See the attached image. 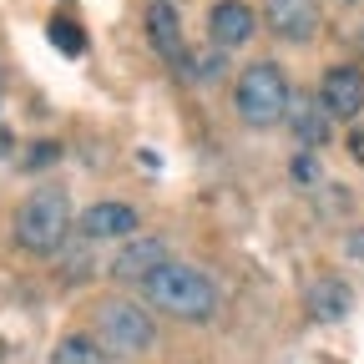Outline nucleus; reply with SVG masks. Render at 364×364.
I'll use <instances>...</instances> for the list:
<instances>
[{"label":"nucleus","instance_id":"a211bd4d","mask_svg":"<svg viewBox=\"0 0 364 364\" xmlns=\"http://www.w3.org/2000/svg\"><path fill=\"white\" fill-rule=\"evenodd\" d=\"M354 157H359V162H364V132H359V136H354Z\"/></svg>","mask_w":364,"mask_h":364},{"label":"nucleus","instance_id":"f257e3e1","mask_svg":"<svg viewBox=\"0 0 364 364\" xmlns=\"http://www.w3.org/2000/svg\"><path fill=\"white\" fill-rule=\"evenodd\" d=\"M142 289H147L152 309H162L167 318H182V324H203V318L218 314V284L203 268H193V263L167 258Z\"/></svg>","mask_w":364,"mask_h":364},{"label":"nucleus","instance_id":"ddd939ff","mask_svg":"<svg viewBox=\"0 0 364 364\" xmlns=\"http://www.w3.org/2000/svg\"><path fill=\"white\" fill-rule=\"evenodd\" d=\"M51 364H112V354L91 339V334H66V339L51 349Z\"/></svg>","mask_w":364,"mask_h":364},{"label":"nucleus","instance_id":"6e6552de","mask_svg":"<svg viewBox=\"0 0 364 364\" xmlns=\"http://www.w3.org/2000/svg\"><path fill=\"white\" fill-rule=\"evenodd\" d=\"M162 263H167V248H162L157 238H132V243L112 258V279H122V284H147Z\"/></svg>","mask_w":364,"mask_h":364},{"label":"nucleus","instance_id":"f03ea898","mask_svg":"<svg viewBox=\"0 0 364 364\" xmlns=\"http://www.w3.org/2000/svg\"><path fill=\"white\" fill-rule=\"evenodd\" d=\"M289 102H294V86L289 76L273 66V61H253L238 86H233V107L248 127H273V122H284L289 117Z\"/></svg>","mask_w":364,"mask_h":364},{"label":"nucleus","instance_id":"20e7f679","mask_svg":"<svg viewBox=\"0 0 364 364\" xmlns=\"http://www.w3.org/2000/svg\"><path fill=\"white\" fill-rule=\"evenodd\" d=\"M152 339H157V329H152V314H147L142 304H132V299H107V304L97 309V344H102L107 354L136 359V354L152 349Z\"/></svg>","mask_w":364,"mask_h":364},{"label":"nucleus","instance_id":"4468645a","mask_svg":"<svg viewBox=\"0 0 364 364\" xmlns=\"http://www.w3.org/2000/svg\"><path fill=\"white\" fill-rule=\"evenodd\" d=\"M46 36H51V46H56V51H66V56H81V51H86V36H81V26H71L66 16H56L51 26H46Z\"/></svg>","mask_w":364,"mask_h":364},{"label":"nucleus","instance_id":"0eeeda50","mask_svg":"<svg viewBox=\"0 0 364 364\" xmlns=\"http://www.w3.org/2000/svg\"><path fill=\"white\" fill-rule=\"evenodd\" d=\"M136 223H142V218H136L132 203H91V208L76 218L81 238H132Z\"/></svg>","mask_w":364,"mask_h":364},{"label":"nucleus","instance_id":"2eb2a0df","mask_svg":"<svg viewBox=\"0 0 364 364\" xmlns=\"http://www.w3.org/2000/svg\"><path fill=\"white\" fill-rule=\"evenodd\" d=\"M289 172H294V182H299V188H314V182L324 177V167H318V157H309V152H299Z\"/></svg>","mask_w":364,"mask_h":364},{"label":"nucleus","instance_id":"f8f14e48","mask_svg":"<svg viewBox=\"0 0 364 364\" xmlns=\"http://www.w3.org/2000/svg\"><path fill=\"white\" fill-rule=\"evenodd\" d=\"M289 127H294V136L304 147H324L329 142V112H324L318 97H294L289 102Z\"/></svg>","mask_w":364,"mask_h":364},{"label":"nucleus","instance_id":"7ed1b4c3","mask_svg":"<svg viewBox=\"0 0 364 364\" xmlns=\"http://www.w3.org/2000/svg\"><path fill=\"white\" fill-rule=\"evenodd\" d=\"M71 228V198L61 188H36L21 208H16V238L31 253H56Z\"/></svg>","mask_w":364,"mask_h":364},{"label":"nucleus","instance_id":"f3484780","mask_svg":"<svg viewBox=\"0 0 364 364\" xmlns=\"http://www.w3.org/2000/svg\"><path fill=\"white\" fill-rule=\"evenodd\" d=\"M6 152H11V132H6V127H0V157H6Z\"/></svg>","mask_w":364,"mask_h":364},{"label":"nucleus","instance_id":"423d86ee","mask_svg":"<svg viewBox=\"0 0 364 364\" xmlns=\"http://www.w3.org/2000/svg\"><path fill=\"white\" fill-rule=\"evenodd\" d=\"M253 26L258 21H253V11L243 6V0H218L213 16H208V36H213L218 51H238V46H248Z\"/></svg>","mask_w":364,"mask_h":364},{"label":"nucleus","instance_id":"39448f33","mask_svg":"<svg viewBox=\"0 0 364 364\" xmlns=\"http://www.w3.org/2000/svg\"><path fill=\"white\" fill-rule=\"evenodd\" d=\"M318 102H324L329 117H359L364 112V76L354 66H334L324 71V81H318Z\"/></svg>","mask_w":364,"mask_h":364},{"label":"nucleus","instance_id":"9b49d317","mask_svg":"<svg viewBox=\"0 0 364 364\" xmlns=\"http://www.w3.org/2000/svg\"><path fill=\"white\" fill-rule=\"evenodd\" d=\"M354 309V294L344 279H334V273H324V279L309 284V314L318 318V324H339V318Z\"/></svg>","mask_w":364,"mask_h":364},{"label":"nucleus","instance_id":"1a4fd4ad","mask_svg":"<svg viewBox=\"0 0 364 364\" xmlns=\"http://www.w3.org/2000/svg\"><path fill=\"white\" fill-rule=\"evenodd\" d=\"M273 36H284V41H309L318 31V0H268L263 6Z\"/></svg>","mask_w":364,"mask_h":364},{"label":"nucleus","instance_id":"9d476101","mask_svg":"<svg viewBox=\"0 0 364 364\" xmlns=\"http://www.w3.org/2000/svg\"><path fill=\"white\" fill-rule=\"evenodd\" d=\"M147 36H152V51L172 66H182V56H188V46H182V16L167 6V0H152L147 11Z\"/></svg>","mask_w":364,"mask_h":364},{"label":"nucleus","instance_id":"dca6fc26","mask_svg":"<svg viewBox=\"0 0 364 364\" xmlns=\"http://www.w3.org/2000/svg\"><path fill=\"white\" fill-rule=\"evenodd\" d=\"M344 248H349V258H354V263H364V228H354Z\"/></svg>","mask_w":364,"mask_h":364}]
</instances>
